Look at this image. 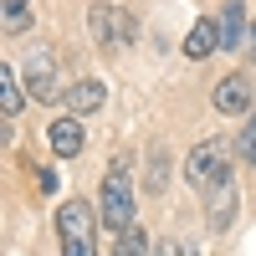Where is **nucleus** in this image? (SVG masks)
Masks as SVG:
<instances>
[{"label":"nucleus","mask_w":256,"mask_h":256,"mask_svg":"<svg viewBox=\"0 0 256 256\" xmlns=\"http://www.w3.org/2000/svg\"><path fill=\"white\" fill-rule=\"evenodd\" d=\"M98 220L108 226L113 236H123L128 226H138V220H134V180H128V164H123V159H113V164H108V174H102Z\"/></svg>","instance_id":"1"},{"label":"nucleus","mask_w":256,"mask_h":256,"mask_svg":"<svg viewBox=\"0 0 256 256\" xmlns=\"http://www.w3.org/2000/svg\"><path fill=\"white\" fill-rule=\"evenodd\" d=\"M230 159H236V144H226V138H200L195 148H190V159H184V180L200 190V195H210L220 180H230Z\"/></svg>","instance_id":"2"},{"label":"nucleus","mask_w":256,"mask_h":256,"mask_svg":"<svg viewBox=\"0 0 256 256\" xmlns=\"http://www.w3.org/2000/svg\"><path fill=\"white\" fill-rule=\"evenodd\" d=\"M56 236H62V256H98V216H92V205L88 200H62Z\"/></svg>","instance_id":"3"},{"label":"nucleus","mask_w":256,"mask_h":256,"mask_svg":"<svg viewBox=\"0 0 256 256\" xmlns=\"http://www.w3.org/2000/svg\"><path fill=\"white\" fill-rule=\"evenodd\" d=\"M88 26H92V41L102 52H118V46L134 41V16L118 10V6H92L88 10Z\"/></svg>","instance_id":"4"},{"label":"nucleus","mask_w":256,"mask_h":256,"mask_svg":"<svg viewBox=\"0 0 256 256\" xmlns=\"http://www.w3.org/2000/svg\"><path fill=\"white\" fill-rule=\"evenodd\" d=\"M210 102H216V113H226V118H241V113H256V88H251V77L230 72V77H220V82H216Z\"/></svg>","instance_id":"5"},{"label":"nucleus","mask_w":256,"mask_h":256,"mask_svg":"<svg viewBox=\"0 0 256 256\" xmlns=\"http://www.w3.org/2000/svg\"><path fill=\"white\" fill-rule=\"evenodd\" d=\"M26 98H36V102H62V98H56V56H52L46 46H36V52L26 56Z\"/></svg>","instance_id":"6"},{"label":"nucleus","mask_w":256,"mask_h":256,"mask_svg":"<svg viewBox=\"0 0 256 256\" xmlns=\"http://www.w3.org/2000/svg\"><path fill=\"white\" fill-rule=\"evenodd\" d=\"M216 26H220V52H241V41L251 36V20H246L241 0H230V6L216 16Z\"/></svg>","instance_id":"7"},{"label":"nucleus","mask_w":256,"mask_h":256,"mask_svg":"<svg viewBox=\"0 0 256 256\" xmlns=\"http://www.w3.org/2000/svg\"><path fill=\"white\" fill-rule=\"evenodd\" d=\"M46 138H52V154H56V159H77L82 144H88V134H82L77 118H56V123L46 128Z\"/></svg>","instance_id":"8"},{"label":"nucleus","mask_w":256,"mask_h":256,"mask_svg":"<svg viewBox=\"0 0 256 256\" xmlns=\"http://www.w3.org/2000/svg\"><path fill=\"white\" fill-rule=\"evenodd\" d=\"M205 205H210V226L226 230L230 220H236V180H220V184L205 195Z\"/></svg>","instance_id":"9"},{"label":"nucleus","mask_w":256,"mask_h":256,"mask_svg":"<svg viewBox=\"0 0 256 256\" xmlns=\"http://www.w3.org/2000/svg\"><path fill=\"white\" fill-rule=\"evenodd\" d=\"M102 98H108V92H102V82H98V77H82V82H72V88H67V98H62V102H67L72 113H98Z\"/></svg>","instance_id":"10"},{"label":"nucleus","mask_w":256,"mask_h":256,"mask_svg":"<svg viewBox=\"0 0 256 256\" xmlns=\"http://www.w3.org/2000/svg\"><path fill=\"white\" fill-rule=\"evenodd\" d=\"M210 52H220V26H216V20H200V26H195V31L184 36V56L205 62Z\"/></svg>","instance_id":"11"},{"label":"nucleus","mask_w":256,"mask_h":256,"mask_svg":"<svg viewBox=\"0 0 256 256\" xmlns=\"http://www.w3.org/2000/svg\"><path fill=\"white\" fill-rule=\"evenodd\" d=\"M20 102H26V88H20V77L10 62H0V108H6V118L20 113Z\"/></svg>","instance_id":"12"},{"label":"nucleus","mask_w":256,"mask_h":256,"mask_svg":"<svg viewBox=\"0 0 256 256\" xmlns=\"http://www.w3.org/2000/svg\"><path fill=\"white\" fill-rule=\"evenodd\" d=\"M113 256H154V246H148L144 226H128L123 236H113Z\"/></svg>","instance_id":"13"},{"label":"nucleus","mask_w":256,"mask_h":256,"mask_svg":"<svg viewBox=\"0 0 256 256\" xmlns=\"http://www.w3.org/2000/svg\"><path fill=\"white\" fill-rule=\"evenodd\" d=\"M26 26H31V0H6V20H0V31L20 36Z\"/></svg>","instance_id":"14"},{"label":"nucleus","mask_w":256,"mask_h":256,"mask_svg":"<svg viewBox=\"0 0 256 256\" xmlns=\"http://www.w3.org/2000/svg\"><path fill=\"white\" fill-rule=\"evenodd\" d=\"M144 184L154 190V195L169 184V159H164V148H148V180H144Z\"/></svg>","instance_id":"15"},{"label":"nucleus","mask_w":256,"mask_h":256,"mask_svg":"<svg viewBox=\"0 0 256 256\" xmlns=\"http://www.w3.org/2000/svg\"><path fill=\"white\" fill-rule=\"evenodd\" d=\"M236 154H241V164H256V113H251V118H246V128H241Z\"/></svg>","instance_id":"16"},{"label":"nucleus","mask_w":256,"mask_h":256,"mask_svg":"<svg viewBox=\"0 0 256 256\" xmlns=\"http://www.w3.org/2000/svg\"><path fill=\"white\" fill-rule=\"evenodd\" d=\"M56 169H36V190H41V195H56Z\"/></svg>","instance_id":"17"},{"label":"nucleus","mask_w":256,"mask_h":256,"mask_svg":"<svg viewBox=\"0 0 256 256\" xmlns=\"http://www.w3.org/2000/svg\"><path fill=\"white\" fill-rule=\"evenodd\" d=\"M154 256H184V246H180V241H159V251H154Z\"/></svg>","instance_id":"18"},{"label":"nucleus","mask_w":256,"mask_h":256,"mask_svg":"<svg viewBox=\"0 0 256 256\" xmlns=\"http://www.w3.org/2000/svg\"><path fill=\"white\" fill-rule=\"evenodd\" d=\"M246 56L256 62V20H251V36H246Z\"/></svg>","instance_id":"19"}]
</instances>
